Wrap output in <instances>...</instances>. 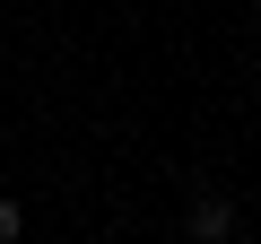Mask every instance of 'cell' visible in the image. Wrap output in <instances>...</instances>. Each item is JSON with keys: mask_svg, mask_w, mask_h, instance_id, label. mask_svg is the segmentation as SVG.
<instances>
[{"mask_svg": "<svg viewBox=\"0 0 261 244\" xmlns=\"http://www.w3.org/2000/svg\"><path fill=\"white\" fill-rule=\"evenodd\" d=\"M226 235H235V209H226L218 192H200V201H192V244H226Z\"/></svg>", "mask_w": 261, "mask_h": 244, "instance_id": "1", "label": "cell"}, {"mask_svg": "<svg viewBox=\"0 0 261 244\" xmlns=\"http://www.w3.org/2000/svg\"><path fill=\"white\" fill-rule=\"evenodd\" d=\"M18 227H27V218H18V201H0V244H18Z\"/></svg>", "mask_w": 261, "mask_h": 244, "instance_id": "2", "label": "cell"}]
</instances>
